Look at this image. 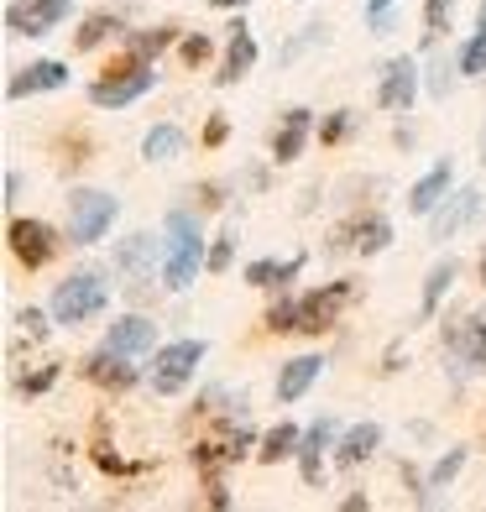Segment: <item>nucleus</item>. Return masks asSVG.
<instances>
[{"label": "nucleus", "instance_id": "obj_10", "mask_svg": "<svg viewBox=\"0 0 486 512\" xmlns=\"http://www.w3.org/2000/svg\"><path fill=\"white\" fill-rule=\"evenodd\" d=\"M110 272L147 293L152 272H162V236H152V230H131V236H121L115 251H110Z\"/></svg>", "mask_w": 486, "mask_h": 512}, {"label": "nucleus", "instance_id": "obj_17", "mask_svg": "<svg viewBox=\"0 0 486 512\" xmlns=\"http://www.w3.org/2000/svg\"><path fill=\"white\" fill-rule=\"evenodd\" d=\"M309 267V251H293V256H257V262H246L241 283L257 288V293H288L298 277Z\"/></svg>", "mask_w": 486, "mask_h": 512}, {"label": "nucleus", "instance_id": "obj_48", "mask_svg": "<svg viewBox=\"0 0 486 512\" xmlns=\"http://www.w3.org/2000/svg\"><path fill=\"white\" fill-rule=\"evenodd\" d=\"M481 168H486V126H481Z\"/></svg>", "mask_w": 486, "mask_h": 512}, {"label": "nucleus", "instance_id": "obj_42", "mask_svg": "<svg viewBox=\"0 0 486 512\" xmlns=\"http://www.w3.org/2000/svg\"><path fill=\"white\" fill-rule=\"evenodd\" d=\"M199 142L210 147V152H220V147L230 142V115H225V110H210V121H204V136H199Z\"/></svg>", "mask_w": 486, "mask_h": 512}, {"label": "nucleus", "instance_id": "obj_35", "mask_svg": "<svg viewBox=\"0 0 486 512\" xmlns=\"http://www.w3.org/2000/svg\"><path fill=\"white\" fill-rule=\"evenodd\" d=\"M361 21L372 37H392L398 32V0H361Z\"/></svg>", "mask_w": 486, "mask_h": 512}, {"label": "nucleus", "instance_id": "obj_12", "mask_svg": "<svg viewBox=\"0 0 486 512\" xmlns=\"http://www.w3.org/2000/svg\"><path fill=\"white\" fill-rule=\"evenodd\" d=\"M387 246H392V220L372 209V215H351L345 225H335V230H330V246H324V251H330V256H340V251L382 256Z\"/></svg>", "mask_w": 486, "mask_h": 512}, {"label": "nucleus", "instance_id": "obj_11", "mask_svg": "<svg viewBox=\"0 0 486 512\" xmlns=\"http://www.w3.org/2000/svg\"><path fill=\"white\" fill-rule=\"evenodd\" d=\"M74 16V0H11L6 6V37H53Z\"/></svg>", "mask_w": 486, "mask_h": 512}, {"label": "nucleus", "instance_id": "obj_26", "mask_svg": "<svg viewBox=\"0 0 486 512\" xmlns=\"http://www.w3.org/2000/svg\"><path fill=\"white\" fill-rule=\"evenodd\" d=\"M460 79H466V74H460V53H434L429 63H424V95L429 100H439V105H445L450 95H455V84Z\"/></svg>", "mask_w": 486, "mask_h": 512}, {"label": "nucleus", "instance_id": "obj_14", "mask_svg": "<svg viewBox=\"0 0 486 512\" xmlns=\"http://www.w3.org/2000/svg\"><path fill=\"white\" fill-rule=\"evenodd\" d=\"M68 58H32L21 63L16 74L6 79V100H37V95H58V89H68Z\"/></svg>", "mask_w": 486, "mask_h": 512}, {"label": "nucleus", "instance_id": "obj_36", "mask_svg": "<svg viewBox=\"0 0 486 512\" xmlns=\"http://www.w3.org/2000/svg\"><path fill=\"white\" fill-rule=\"evenodd\" d=\"M356 126H361V115L340 105V110H330V115H324L314 136H319V147H340V142H345V136H351Z\"/></svg>", "mask_w": 486, "mask_h": 512}, {"label": "nucleus", "instance_id": "obj_37", "mask_svg": "<svg viewBox=\"0 0 486 512\" xmlns=\"http://www.w3.org/2000/svg\"><path fill=\"white\" fill-rule=\"evenodd\" d=\"M236 241H241V230H236V220H225V225H220V236L210 241V267H204V272H215V277H225V272H230V262H236Z\"/></svg>", "mask_w": 486, "mask_h": 512}, {"label": "nucleus", "instance_id": "obj_16", "mask_svg": "<svg viewBox=\"0 0 486 512\" xmlns=\"http://www.w3.org/2000/svg\"><path fill=\"white\" fill-rule=\"evenodd\" d=\"M335 439H340V424L330 413H319L304 429V439H298V481L304 486H324V455H335Z\"/></svg>", "mask_w": 486, "mask_h": 512}, {"label": "nucleus", "instance_id": "obj_25", "mask_svg": "<svg viewBox=\"0 0 486 512\" xmlns=\"http://www.w3.org/2000/svg\"><path fill=\"white\" fill-rule=\"evenodd\" d=\"M178 37H183V32L173 27V21H157V27H136V32H126V53L157 63L168 48H178Z\"/></svg>", "mask_w": 486, "mask_h": 512}, {"label": "nucleus", "instance_id": "obj_40", "mask_svg": "<svg viewBox=\"0 0 486 512\" xmlns=\"http://www.w3.org/2000/svg\"><path fill=\"white\" fill-rule=\"evenodd\" d=\"M210 53H215V42L204 37V32H183V37H178V58L189 63V68H199V63L210 58Z\"/></svg>", "mask_w": 486, "mask_h": 512}, {"label": "nucleus", "instance_id": "obj_34", "mask_svg": "<svg viewBox=\"0 0 486 512\" xmlns=\"http://www.w3.org/2000/svg\"><path fill=\"white\" fill-rule=\"evenodd\" d=\"M455 27V0H424V48H439V37Z\"/></svg>", "mask_w": 486, "mask_h": 512}, {"label": "nucleus", "instance_id": "obj_33", "mask_svg": "<svg viewBox=\"0 0 486 512\" xmlns=\"http://www.w3.org/2000/svg\"><path fill=\"white\" fill-rule=\"evenodd\" d=\"M16 335H27V345H42L53 330H58V319H53V309H37V304H27V309H16Z\"/></svg>", "mask_w": 486, "mask_h": 512}, {"label": "nucleus", "instance_id": "obj_1", "mask_svg": "<svg viewBox=\"0 0 486 512\" xmlns=\"http://www.w3.org/2000/svg\"><path fill=\"white\" fill-rule=\"evenodd\" d=\"M204 267H210V241L199 230V215L194 209H168V220H162V288L189 293Z\"/></svg>", "mask_w": 486, "mask_h": 512}, {"label": "nucleus", "instance_id": "obj_13", "mask_svg": "<svg viewBox=\"0 0 486 512\" xmlns=\"http://www.w3.org/2000/svg\"><path fill=\"white\" fill-rule=\"evenodd\" d=\"M79 371H84V382H95L100 392H131L136 382L147 377V371L136 366V356H126V351H110L105 340H100V351H89V356L79 361Z\"/></svg>", "mask_w": 486, "mask_h": 512}, {"label": "nucleus", "instance_id": "obj_47", "mask_svg": "<svg viewBox=\"0 0 486 512\" xmlns=\"http://www.w3.org/2000/svg\"><path fill=\"white\" fill-rule=\"evenodd\" d=\"M476 277H481V288H486V241H481V256H476Z\"/></svg>", "mask_w": 486, "mask_h": 512}, {"label": "nucleus", "instance_id": "obj_9", "mask_svg": "<svg viewBox=\"0 0 486 512\" xmlns=\"http://www.w3.org/2000/svg\"><path fill=\"white\" fill-rule=\"evenodd\" d=\"M63 241H68V236H58L48 220H32V215H16V220L6 225V246H11V256H16V267H27V272L48 267L53 256L63 251Z\"/></svg>", "mask_w": 486, "mask_h": 512}, {"label": "nucleus", "instance_id": "obj_18", "mask_svg": "<svg viewBox=\"0 0 486 512\" xmlns=\"http://www.w3.org/2000/svg\"><path fill=\"white\" fill-rule=\"evenodd\" d=\"M230 37H225V53H220V74H215V84L220 89H230V84H241V79H251V68H257V58H262V48H257V37H251V27L236 16L225 27Z\"/></svg>", "mask_w": 486, "mask_h": 512}, {"label": "nucleus", "instance_id": "obj_8", "mask_svg": "<svg viewBox=\"0 0 486 512\" xmlns=\"http://www.w3.org/2000/svg\"><path fill=\"white\" fill-rule=\"evenodd\" d=\"M419 95H424V63L408 58V53L387 58L382 74H377V110H387V115H413Z\"/></svg>", "mask_w": 486, "mask_h": 512}, {"label": "nucleus", "instance_id": "obj_28", "mask_svg": "<svg viewBox=\"0 0 486 512\" xmlns=\"http://www.w3.org/2000/svg\"><path fill=\"white\" fill-rule=\"evenodd\" d=\"M183 152H189V131L173 126V121H157V126L142 136V157H147V162H178Z\"/></svg>", "mask_w": 486, "mask_h": 512}, {"label": "nucleus", "instance_id": "obj_4", "mask_svg": "<svg viewBox=\"0 0 486 512\" xmlns=\"http://www.w3.org/2000/svg\"><path fill=\"white\" fill-rule=\"evenodd\" d=\"M157 89V63H147V58H121L115 68H105V74L89 84V105H100V110H126V105H136V100H147Z\"/></svg>", "mask_w": 486, "mask_h": 512}, {"label": "nucleus", "instance_id": "obj_7", "mask_svg": "<svg viewBox=\"0 0 486 512\" xmlns=\"http://www.w3.org/2000/svg\"><path fill=\"white\" fill-rule=\"evenodd\" d=\"M445 356H450L455 382L486 371V309H471V314H460V319L445 324Z\"/></svg>", "mask_w": 486, "mask_h": 512}, {"label": "nucleus", "instance_id": "obj_3", "mask_svg": "<svg viewBox=\"0 0 486 512\" xmlns=\"http://www.w3.org/2000/svg\"><path fill=\"white\" fill-rule=\"evenodd\" d=\"M204 356H210L204 340H162L152 351V366H147V387L157 398H178L183 387H194Z\"/></svg>", "mask_w": 486, "mask_h": 512}, {"label": "nucleus", "instance_id": "obj_22", "mask_svg": "<svg viewBox=\"0 0 486 512\" xmlns=\"http://www.w3.org/2000/svg\"><path fill=\"white\" fill-rule=\"evenodd\" d=\"M450 194H455V162H450V157H439L424 178H413V189H408V215L429 220V215H434V209L445 204Z\"/></svg>", "mask_w": 486, "mask_h": 512}, {"label": "nucleus", "instance_id": "obj_43", "mask_svg": "<svg viewBox=\"0 0 486 512\" xmlns=\"http://www.w3.org/2000/svg\"><path fill=\"white\" fill-rule=\"evenodd\" d=\"M204 492H210V507H215V512L230 507V486H225V476H204Z\"/></svg>", "mask_w": 486, "mask_h": 512}, {"label": "nucleus", "instance_id": "obj_45", "mask_svg": "<svg viewBox=\"0 0 486 512\" xmlns=\"http://www.w3.org/2000/svg\"><path fill=\"white\" fill-rule=\"evenodd\" d=\"M340 507H345V512H366V507H372V497H366V492H351Z\"/></svg>", "mask_w": 486, "mask_h": 512}, {"label": "nucleus", "instance_id": "obj_19", "mask_svg": "<svg viewBox=\"0 0 486 512\" xmlns=\"http://www.w3.org/2000/svg\"><path fill=\"white\" fill-rule=\"evenodd\" d=\"M314 131H319L314 110H309V105H288L283 121H277V131H272V162H277V168H288V162L304 157V147H309Z\"/></svg>", "mask_w": 486, "mask_h": 512}, {"label": "nucleus", "instance_id": "obj_31", "mask_svg": "<svg viewBox=\"0 0 486 512\" xmlns=\"http://www.w3.org/2000/svg\"><path fill=\"white\" fill-rule=\"evenodd\" d=\"M324 42H330V27H324V21H309V27H298L283 48H277V68H293L304 53H314V48H324Z\"/></svg>", "mask_w": 486, "mask_h": 512}, {"label": "nucleus", "instance_id": "obj_38", "mask_svg": "<svg viewBox=\"0 0 486 512\" xmlns=\"http://www.w3.org/2000/svg\"><path fill=\"white\" fill-rule=\"evenodd\" d=\"M262 324H267L272 335H298V293H277Z\"/></svg>", "mask_w": 486, "mask_h": 512}, {"label": "nucleus", "instance_id": "obj_21", "mask_svg": "<svg viewBox=\"0 0 486 512\" xmlns=\"http://www.w3.org/2000/svg\"><path fill=\"white\" fill-rule=\"evenodd\" d=\"M324 371H330V361H324L319 351H304V356L283 361V366H277V382H272L277 403H298V398H309V387H319Z\"/></svg>", "mask_w": 486, "mask_h": 512}, {"label": "nucleus", "instance_id": "obj_2", "mask_svg": "<svg viewBox=\"0 0 486 512\" xmlns=\"http://www.w3.org/2000/svg\"><path fill=\"white\" fill-rule=\"evenodd\" d=\"M110 298H115L110 272H100V267H74V272H68L63 283L53 288L48 309H53V319H58V330H79V324L110 314Z\"/></svg>", "mask_w": 486, "mask_h": 512}, {"label": "nucleus", "instance_id": "obj_41", "mask_svg": "<svg viewBox=\"0 0 486 512\" xmlns=\"http://www.w3.org/2000/svg\"><path fill=\"white\" fill-rule=\"evenodd\" d=\"M89 460H95V465H100L105 476H136V471H142V465H131V460H121V455H115L110 445H95V450H89Z\"/></svg>", "mask_w": 486, "mask_h": 512}, {"label": "nucleus", "instance_id": "obj_32", "mask_svg": "<svg viewBox=\"0 0 486 512\" xmlns=\"http://www.w3.org/2000/svg\"><path fill=\"white\" fill-rule=\"evenodd\" d=\"M460 74L466 79H486V6H481V16H476V27H471V37L460 42Z\"/></svg>", "mask_w": 486, "mask_h": 512}, {"label": "nucleus", "instance_id": "obj_5", "mask_svg": "<svg viewBox=\"0 0 486 512\" xmlns=\"http://www.w3.org/2000/svg\"><path fill=\"white\" fill-rule=\"evenodd\" d=\"M361 298L356 277H335V283H319L309 293H298V335H330L340 330L345 309Z\"/></svg>", "mask_w": 486, "mask_h": 512}, {"label": "nucleus", "instance_id": "obj_15", "mask_svg": "<svg viewBox=\"0 0 486 512\" xmlns=\"http://www.w3.org/2000/svg\"><path fill=\"white\" fill-rule=\"evenodd\" d=\"M481 209H486V194H481V189H471V183H466V189H455V194L429 215V241L445 246V241H455V236H466V230L481 220Z\"/></svg>", "mask_w": 486, "mask_h": 512}, {"label": "nucleus", "instance_id": "obj_30", "mask_svg": "<svg viewBox=\"0 0 486 512\" xmlns=\"http://www.w3.org/2000/svg\"><path fill=\"white\" fill-rule=\"evenodd\" d=\"M115 32H126V16L121 11H89L84 21H79V32H74V48L79 53H95L105 37H115Z\"/></svg>", "mask_w": 486, "mask_h": 512}, {"label": "nucleus", "instance_id": "obj_39", "mask_svg": "<svg viewBox=\"0 0 486 512\" xmlns=\"http://www.w3.org/2000/svg\"><path fill=\"white\" fill-rule=\"evenodd\" d=\"M58 377H63V366H58V361H42L37 371H27V377H16V392H21V398H42V392H48Z\"/></svg>", "mask_w": 486, "mask_h": 512}, {"label": "nucleus", "instance_id": "obj_24", "mask_svg": "<svg viewBox=\"0 0 486 512\" xmlns=\"http://www.w3.org/2000/svg\"><path fill=\"white\" fill-rule=\"evenodd\" d=\"M455 277H460V262L445 251L439 262L424 272V288H419V319H434L439 314V304L450 298V288H455Z\"/></svg>", "mask_w": 486, "mask_h": 512}, {"label": "nucleus", "instance_id": "obj_20", "mask_svg": "<svg viewBox=\"0 0 486 512\" xmlns=\"http://www.w3.org/2000/svg\"><path fill=\"white\" fill-rule=\"evenodd\" d=\"M105 345L110 351H126V356H136V361H152V351H157V319L152 314H121V319H110L105 324Z\"/></svg>", "mask_w": 486, "mask_h": 512}, {"label": "nucleus", "instance_id": "obj_46", "mask_svg": "<svg viewBox=\"0 0 486 512\" xmlns=\"http://www.w3.org/2000/svg\"><path fill=\"white\" fill-rule=\"evenodd\" d=\"M215 11H241V6H251V0H210Z\"/></svg>", "mask_w": 486, "mask_h": 512}, {"label": "nucleus", "instance_id": "obj_44", "mask_svg": "<svg viewBox=\"0 0 486 512\" xmlns=\"http://www.w3.org/2000/svg\"><path fill=\"white\" fill-rule=\"evenodd\" d=\"M16 199H21V173H16V168H6V199H0V204L16 209Z\"/></svg>", "mask_w": 486, "mask_h": 512}, {"label": "nucleus", "instance_id": "obj_6", "mask_svg": "<svg viewBox=\"0 0 486 512\" xmlns=\"http://www.w3.org/2000/svg\"><path fill=\"white\" fill-rule=\"evenodd\" d=\"M121 220V199L105 189H74L68 194V246H100L110 236V225Z\"/></svg>", "mask_w": 486, "mask_h": 512}, {"label": "nucleus", "instance_id": "obj_23", "mask_svg": "<svg viewBox=\"0 0 486 512\" xmlns=\"http://www.w3.org/2000/svg\"><path fill=\"white\" fill-rule=\"evenodd\" d=\"M377 450H382V424H377V418H361V424L340 429V439H335V465H340V471H356V465H366Z\"/></svg>", "mask_w": 486, "mask_h": 512}, {"label": "nucleus", "instance_id": "obj_27", "mask_svg": "<svg viewBox=\"0 0 486 512\" xmlns=\"http://www.w3.org/2000/svg\"><path fill=\"white\" fill-rule=\"evenodd\" d=\"M466 460H471V450L466 445H450L445 455H434V465L424 471V507H434L439 502V492H445V486L466 471Z\"/></svg>", "mask_w": 486, "mask_h": 512}, {"label": "nucleus", "instance_id": "obj_29", "mask_svg": "<svg viewBox=\"0 0 486 512\" xmlns=\"http://www.w3.org/2000/svg\"><path fill=\"white\" fill-rule=\"evenodd\" d=\"M298 439H304V429H298V424H288V418H277V424L262 434L257 460H262V465H283V460H298Z\"/></svg>", "mask_w": 486, "mask_h": 512}]
</instances>
